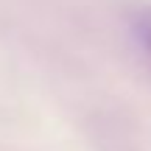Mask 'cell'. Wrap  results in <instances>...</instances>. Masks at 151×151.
Instances as JSON below:
<instances>
[{"mask_svg":"<svg viewBox=\"0 0 151 151\" xmlns=\"http://www.w3.org/2000/svg\"><path fill=\"white\" fill-rule=\"evenodd\" d=\"M140 39H143V45H146V50H148V56H151V17H146V20L140 22Z\"/></svg>","mask_w":151,"mask_h":151,"instance_id":"6da1fadb","label":"cell"}]
</instances>
